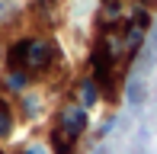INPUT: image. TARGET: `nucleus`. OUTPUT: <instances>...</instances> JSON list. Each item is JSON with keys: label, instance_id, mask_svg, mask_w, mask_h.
I'll use <instances>...</instances> for the list:
<instances>
[{"label": "nucleus", "instance_id": "f257e3e1", "mask_svg": "<svg viewBox=\"0 0 157 154\" xmlns=\"http://www.w3.org/2000/svg\"><path fill=\"white\" fill-rule=\"evenodd\" d=\"M55 61H58V45H55L52 39H45V36L26 39V71H29L32 77L52 71Z\"/></svg>", "mask_w": 157, "mask_h": 154}, {"label": "nucleus", "instance_id": "f03ea898", "mask_svg": "<svg viewBox=\"0 0 157 154\" xmlns=\"http://www.w3.org/2000/svg\"><path fill=\"white\" fill-rule=\"evenodd\" d=\"M55 129H58L61 135H67L71 141H80L83 132L90 129V109L80 106L77 100L64 103V106L58 109V125H55Z\"/></svg>", "mask_w": 157, "mask_h": 154}, {"label": "nucleus", "instance_id": "7ed1b4c3", "mask_svg": "<svg viewBox=\"0 0 157 154\" xmlns=\"http://www.w3.org/2000/svg\"><path fill=\"white\" fill-rule=\"evenodd\" d=\"M19 113H23L26 122H35V119H42L45 113V96L39 93V90H26V93H19Z\"/></svg>", "mask_w": 157, "mask_h": 154}, {"label": "nucleus", "instance_id": "20e7f679", "mask_svg": "<svg viewBox=\"0 0 157 154\" xmlns=\"http://www.w3.org/2000/svg\"><path fill=\"white\" fill-rule=\"evenodd\" d=\"M32 80H35V77L26 71V67H19V71H6V74H3V80H0V87H3L6 93L19 96V93H26V90L32 87Z\"/></svg>", "mask_w": 157, "mask_h": 154}, {"label": "nucleus", "instance_id": "39448f33", "mask_svg": "<svg viewBox=\"0 0 157 154\" xmlns=\"http://www.w3.org/2000/svg\"><path fill=\"white\" fill-rule=\"evenodd\" d=\"M99 100H103V93H99V83L93 80V74L80 77V80H77V103L87 106V109H93Z\"/></svg>", "mask_w": 157, "mask_h": 154}, {"label": "nucleus", "instance_id": "423d86ee", "mask_svg": "<svg viewBox=\"0 0 157 154\" xmlns=\"http://www.w3.org/2000/svg\"><path fill=\"white\" fill-rule=\"evenodd\" d=\"M3 64H6V71H19V67H26V39H16L3 52Z\"/></svg>", "mask_w": 157, "mask_h": 154}, {"label": "nucleus", "instance_id": "0eeeda50", "mask_svg": "<svg viewBox=\"0 0 157 154\" xmlns=\"http://www.w3.org/2000/svg\"><path fill=\"white\" fill-rule=\"evenodd\" d=\"M13 129H16L13 109H10V103L0 96V141H3V138H10V135H13Z\"/></svg>", "mask_w": 157, "mask_h": 154}, {"label": "nucleus", "instance_id": "6e6552de", "mask_svg": "<svg viewBox=\"0 0 157 154\" xmlns=\"http://www.w3.org/2000/svg\"><path fill=\"white\" fill-rule=\"evenodd\" d=\"M52 154H77V141H71L67 135H61L58 129H52Z\"/></svg>", "mask_w": 157, "mask_h": 154}, {"label": "nucleus", "instance_id": "1a4fd4ad", "mask_svg": "<svg viewBox=\"0 0 157 154\" xmlns=\"http://www.w3.org/2000/svg\"><path fill=\"white\" fill-rule=\"evenodd\" d=\"M125 100H128V106H141L144 103V83H141V77H132L125 83Z\"/></svg>", "mask_w": 157, "mask_h": 154}, {"label": "nucleus", "instance_id": "9d476101", "mask_svg": "<svg viewBox=\"0 0 157 154\" xmlns=\"http://www.w3.org/2000/svg\"><path fill=\"white\" fill-rule=\"evenodd\" d=\"M16 16H19V3L16 0H0V29L10 26Z\"/></svg>", "mask_w": 157, "mask_h": 154}, {"label": "nucleus", "instance_id": "9b49d317", "mask_svg": "<svg viewBox=\"0 0 157 154\" xmlns=\"http://www.w3.org/2000/svg\"><path fill=\"white\" fill-rule=\"evenodd\" d=\"M112 129H116V116H106L103 122H99V135H109Z\"/></svg>", "mask_w": 157, "mask_h": 154}, {"label": "nucleus", "instance_id": "f8f14e48", "mask_svg": "<svg viewBox=\"0 0 157 154\" xmlns=\"http://www.w3.org/2000/svg\"><path fill=\"white\" fill-rule=\"evenodd\" d=\"M19 154H52V151H48L45 144H26V148L19 151Z\"/></svg>", "mask_w": 157, "mask_h": 154}, {"label": "nucleus", "instance_id": "ddd939ff", "mask_svg": "<svg viewBox=\"0 0 157 154\" xmlns=\"http://www.w3.org/2000/svg\"><path fill=\"white\" fill-rule=\"evenodd\" d=\"M0 58H3V45H0Z\"/></svg>", "mask_w": 157, "mask_h": 154}, {"label": "nucleus", "instance_id": "4468645a", "mask_svg": "<svg viewBox=\"0 0 157 154\" xmlns=\"http://www.w3.org/2000/svg\"><path fill=\"white\" fill-rule=\"evenodd\" d=\"M0 154H3V151H0Z\"/></svg>", "mask_w": 157, "mask_h": 154}]
</instances>
